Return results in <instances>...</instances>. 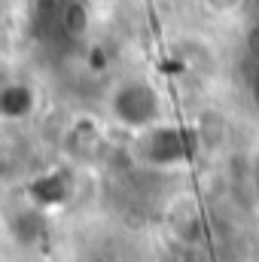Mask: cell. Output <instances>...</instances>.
Instances as JSON below:
<instances>
[{"label":"cell","mask_w":259,"mask_h":262,"mask_svg":"<svg viewBox=\"0 0 259 262\" xmlns=\"http://www.w3.org/2000/svg\"><path fill=\"white\" fill-rule=\"evenodd\" d=\"M110 113L128 128L146 131L162 119V98L146 79H125L110 95Z\"/></svg>","instance_id":"1"},{"label":"cell","mask_w":259,"mask_h":262,"mask_svg":"<svg viewBox=\"0 0 259 262\" xmlns=\"http://www.w3.org/2000/svg\"><path fill=\"white\" fill-rule=\"evenodd\" d=\"M204 3H207V9L213 15H232V12H238L244 6V0H204Z\"/></svg>","instance_id":"2"}]
</instances>
